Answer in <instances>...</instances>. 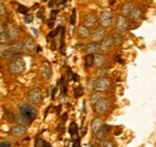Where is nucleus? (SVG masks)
<instances>
[{"label":"nucleus","instance_id":"obj_1","mask_svg":"<svg viewBox=\"0 0 156 147\" xmlns=\"http://www.w3.org/2000/svg\"><path fill=\"white\" fill-rule=\"evenodd\" d=\"M18 115L23 116L28 121L33 122L36 118V116H37V110H36V108L33 104L27 103V104H22L18 108Z\"/></svg>","mask_w":156,"mask_h":147},{"label":"nucleus","instance_id":"obj_2","mask_svg":"<svg viewBox=\"0 0 156 147\" xmlns=\"http://www.w3.org/2000/svg\"><path fill=\"white\" fill-rule=\"evenodd\" d=\"M111 86H112V80L107 77H101L94 81V89L93 90L98 92H106L111 89Z\"/></svg>","mask_w":156,"mask_h":147},{"label":"nucleus","instance_id":"obj_3","mask_svg":"<svg viewBox=\"0 0 156 147\" xmlns=\"http://www.w3.org/2000/svg\"><path fill=\"white\" fill-rule=\"evenodd\" d=\"M9 71H10V73L16 74V75L22 74L25 71V61L22 57L15 59L13 61H11L9 63Z\"/></svg>","mask_w":156,"mask_h":147},{"label":"nucleus","instance_id":"obj_4","mask_svg":"<svg viewBox=\"0 0 156 147\" xmlns=\"http://www.w3.org/2000/svg\"><path fill=\"white\" fill-rule=\"evenodd\" d=\"M111 107H112L111 101L108 98H102L96 104H94V112L98 115H103L111 110Z\"/></svg>","mask_w":156,"mask_h":147},{"label":"nucleus","instance_id":"obj_5","mask_svg":"<svg viewBox=\"0 0 156 147\" xmlns=\"http://www.w3.org/2000/svg\"><path fill=\"white\" fill-rule=\"evenodd\" d=\"M115 30L119 34H122V32L129 30V19H127V17H125L122 15L117 16V18H115Z\"/></svg>","mask_w":156,"mask_h":147},{"label":"nucleus","instance_id":"obj_6","mask_svg":"<svg viewBox=\"0 0 156 147\" xmlns=\"http://www.w3.org/2000/svg\"><path fill=\"white\" fill-rule=\"evenodd\" d=\"M113 22V12L109 11V10H106L103 11L101 15H100V19H98V23L102 28H108Z\"/></svg>","mask_w":156,"mask_h":147},{"label":"nucleus","instance_id":"obj_7","mask_svg":"<svg viewBox=\"0 0 156 147\" xmlns=\"http://www.w3.org/2000/svg\"><path fill=\"white\" fill-rule=\"evenodd\" d=\"M28 101L30 102V104H40L42 101V92L39 87L31 89L30 91L28 92Z\"/></svg>","mask_w":156,"mask_h":147},{"label":"nucleus","instance_id":"obj_8","mask_svg":"<svg viewBox=\"0 0 156 147\" xmlns=\"http://www.w3.org/2000/svg\"><path fill=\"white\" fill-rule=\"evenodd\" d=\"M98 24V19L95 13H88L85 15V17L83 19V25L87 26L89 30L90 29H95Z\"/></svg>","mask_w":156,"mask_h":147},{"label":"nucleus","instance_id":"obj_9","mask_svg":"<svg viewBox=\"0 0 156 147\" xmlns=\"http://www.w3.org/2000/svg\"><path fill=\"white\" fill-rule=\"evenodd\" d=\"M114 46H115V44H114L113 36H106L102 39V42H100V49H101V52H103V53L111 52Z\"/></svg>","mask_w":156,"mask_h":147},{"label":"nucleus","instance_id":"obj_10","mask_svg":"<svg viewBox=\"0 0 156 147\" xmlns=\"http://www.w3.org/2000/svg\"><path fill=\"white\" fill-rule=\"evenodd\" d=\"M111 130H112V127H111V126H108V125H103V126L101 127V129L95 134L96 140H98V141H101V142L105 141V140H107V138H108Z\"/></svg>","mask_w":156,"mask_h":147},{"label":"nucleus","instance_id":"obj_11","mask_svg":"<svg viewBox=\"0 0 156 147\" xmlns=\"http://www.w3.org/2000/svg\"><path fill=\"white\" fill-rule=\"evenodd\" d=\"M106 37V31L103 28H96L91 34H90V39L91 42H102V39Z\"/></svg>","mask_w":156,"mask_h":147},{"label":"nucleus","instance_id":"obj_12","mask_svg":"<svg viewBox=\"0 0 156 147\" xmlns=\"http://www.w3.org/2000/svg\"><path fill=\"white\" fill-rule=\"evenodd\" d=\"M6 32H7V35H9L11 41H16L20 36L18 29L13 24H10V23H6Z\"/></svg>","mask_w":156,"mask_h":147},{"label":"nucleus","instance_id":"obj_13","mask_svg":"<svg viewBox=\"0 0 156 147\" xmlns=\"http://www.w3.org/2000/svg\"><path fill=\"white\" fill-rule=\"evenodd\" d=\"M105 125V120L102 117H95L93 121H91V125H90V128H91V132L93 134L95 135L98 130L101 129V127Z\"/></svg>","mask_w":156,"mask_h":147},{"label":"nucleus","instance_id":"obj_14","mask_svg":"<svg viewBox=\"0 0 156 147\" xmlns=\"http://www.w3.org/2000/svg\"><path fill=\"white\" fill-rule=\"evenodd\" d=\"M85 52L87 54H98V52H101L100 49V43H96V42H90L85 46Z\"/></svg>","mask_w":156,"mask_h":147},{"label":"nucleus","instance_id":"obj_15","mask_svg":"<svg viewBox=\"0 0 156 147\" xmlns=\"http://www.w3.org/2000/svg\"><path fill=\"white\" fill-rule=\"evenodd\" d=\"M25 132H27V128H25L24 126H20V125L13 126V127L11 128V130H10L11 135H13L15 138H20V136H23V135L25 134Z\"/></svg>","mask_w":156,"mask_h":147},{"label":"nucleus","instance_id":"obj_16","mask_svg":"<svg viewBox=\"0 0 156 147\" xmlns=\"http://www.w3.org/2000/svg\"><path fill=\"white\" fill-rule=\"evenodd\" d=\"M107 62V57L103 55V54H95V59H94V66L96 68H103V66L106 65Z\"/></svg>","mask_w":156,"mask_h":147},{"label":"nucleus","instance_id":"obj_17","mask_svg":"<svg viewBox=\"0 0 156 147\" xmlns=\"http://www.w3.org/2000/svg\"><path fill=\"white\" fill-rule=\"evenodd\" d=\"M77 36L79 39H85V38H88L90 36V30L87 26L80 25V26H78L77 29Z\"/></svg>","mask_w":156,"mask_h":147},{"label":"nucleus","instance_id":"obj_18","mask_svg":"<svg viewBox=\"0 0 156 147\" xmlns=\"http://www.w3.org/2000/svg\"><path fill=\"white\" fill-rule=\"evenodd\" d=\"M41 75L44 80H49L52 78V68L48 63H44L42 67H41Z\"/></svg>","mask_w":156,"mask_h":147},{"label":"nucleus","instance_id":"obj_19","mask_svg":"<svg viewBox=\"0 0 156 147\" xmlns=\"http://www.w3.org/2000/svg\"><path fill=\"white\" fill-rule=\"evenodd\" d=\"M143 13H144L143 10H140L139 7H135L132 10L131 15H130V18H131V20H133V22H139L140 19L143 18V16H144Z\"/></svg>","mask_w":156,"mask_h":147},{"label":"nucleus","instance_id":"obj_20","mask_svg":"<svg viewBox=\"0 0 156 147\" xmlns=\"http://www.w3.org/2000/svg\"><path fill=\"white\" fill-rule=\"evenodd\" d=\"M24 46H25V50H27V52H33V50L36 48L35 41H34L31 37H27V38H25Z\"/></svg>","mask_w":156,"mask_h":147},{"label":"nucleus","instance_id":"obj_21","mask_svg":"<svg viewBox=\"0 0 156 147\" xmlns=\"http://www.w3.org/2000/svg\"><path fill=\"white\" fill-rule=\"evenodd\" d=\"M135 7H133V5L132 4H130V2H127V4H124V6L121 7V15L122 16H125V17H130V15H131V12H132V10H133Z\"/></svg>","mask_w":156,"mask_h":147},{"label":"nucleus","instance_id":"obj_22","mask_svg":"<svg viewBox=\"0 0 156 147\" xmlns=\"http://www.w3.org/2000/svg\"><path fill=\"white\" fill-rule=\"evenodd\" d=\"M94 59H95V55L93 54H87L85 57H84V66L85 68H90L94 66Z\"/></svg>","mask_w":156,"mask_h":147},{"label":"nucleus","instance_id":"obj_23","mask_svg":"<svg viewBox=\"0 0 156 147\" xmlns=\"http://www.w3.org/2000/svg\"><path fill=\"white\" fill-rule=\"evenodd\" d=\"M103 92H98V91H95L91 96H90V103L94 105V104H96L98 101H101L102 98H105L103 97V94H102Z\"/></svg>","mask_w":156,"mask_h":147},{"label":"nucleus","instance_id":"obj_24","mask_svg":"<svg viewBox=\"0 0 156 147\" xmlns=\"http://www.w3.org/2000/svg\"><path fill=\"white\" fill-rule=\"evenodd\" d=\"M69 133L71 134L72 139H78V127H77V123L76 122H72L70 125V128H69Z\"/></svg>","mask_w":156,"mask_h":147},{"label":"nucleus","instance_id":"obj_25","mask_svg":"<svg viewBox=\"0 0 156 147\" xmlns=\"http://www.w3.org/2000/svg\"><path fill=\"white\" fill-rule=\"evenodd\" d=\"M15 122L17 123V125H20V126H24V127H27V126H29L31 122L30 121H28L27 118H24L23 116H20V115H18V116H16V120H15Z\"/></svg>","mask_w":156,"mask_h":147},{"label":"nucleus","instance_id":"obj_26","mask_svg":"<svg viewBox=\"0 0 156 147\" xmlns=\"http://www.w3.org/2000/svg\"><path fill=\"white\" fill-rule=\"evenodd\" d=\"M60 84H61V94L65 96L67 93V80H66V77H61Z\"/></svg>","mask_w":156,"mask_h":147},{"label":"nucleus","instance_id":"obj_27","mask_svg":"<svg viewBox=\"0 0 156 147\" xmlns=\"http://www.w3.org/2000/svg\"><path fill=\"white\" fill-rule=\"evenodd\" d=\"M10 43H11V39L6 31L0 34V44H10Z\"/></svg>","mask_w":156,"mask_h":147},{"label":"nucleus","instance_id":"obj_28","mask_svg":"<svg viewBox=\"0 0 156 147\" xmlns=\"http://www.w3.org/2000/svg\"><path fill=\"white\" fill-rule=\"evenodd\" d=\"M61 29H62V26H58L55 30H52V31L47 35V38H48V39H51V38L54 39L55 37H58V35L60 34V31H61Z\"/></svg>","mask_w":156,"mask_h":147},{"label":"nucleus","instance_id":"obj_29","mask_svg":"<svg viewBox=\"0 0 156 147\" xmlns=\"http://www.w3.org/2000/svg\"><path fill=\"white\" fill-rule=\"evenodd\" d=\"M112 36H113V39H114V44L120 46V44L122 43V37H121V34H119V32H114Z\"/></svg>","mask_w":156,"mask_h":147},{"label":"nucleus","instance_id":"obj_30","mask_svg":"<svg viewBox=\"0 0 156 147\" xmlns=\"http://www.w3.org/2000/svg\"><path fill=\"white\" fill-rule=\"evenodd\" d=\"M98 147H115V144H114V141H112V140H108V139H107V140L102 141Z\"/></svg>","mask_w":156,"mask_h":147},{"label":"nucleus","instance_id":"obj_31","mask_svg":"<svg viewBox=\"0 0 156 147\" xmlns=\"http://www.w3.org/2000/svg\"><path fill=\"white\" fill-rule=\"evenodd\" d=\"M4 112H5V116H6L9 120H11V121H15V120H16L15 114L10 110V109H5V110H4Z\"/></svg>","mask_w":156,"mask_h":147},{"label":"nucleus","instance_id":"obj_32","mask_svg":"<svg viewBox=\"0 0 156 147\" xmlns=\"http://www.w3.org/2000/svg\"><path fill=\"white\" fill-rule=\"evenodd\" d=\"M83 92H84L83 86H78V87H76V89H75V97H76V98L82 97V96H83Z\"/></svg>","mask_w":156,"mask_h":147},{"label":"nucleus","instance_id":"obj_33","mask_svg":"<svg viewBox=\"0 0 156 147\" xmlns=\"http://www.w3.org/2000/svg\"><path fill=\"white\" fill-rule=\"evenodd\" d=\"M10 48V44H0V57H2L6 50Z\"/></svg>","mask_w":156,"mask_h":147},{"label":"nucleus","instance_id":"obj_34","mask_svg":"<svg viewBox=\"0 0 156 147\" xmlns=\"http://www.w3.org/2000/svg\"><path fill=\"white\" fill-rule=\"evenodd\" d=\"M76 16H77L76 9H73V10H72V13H71V18H70V24H71L72 26L76 24Z\"/></svg>","mask_w":156,"mask_h":147},{"label":"nucleus","instance_id":"obj_35","mask_svg":"<svg viewBox=\"0 0 156 147\" xmlns=\"http://www.w3.org/2000/svg\"><path fill=\"white\" fill-rule=\"evenodd\" d=\"M28 11H29V9L28 7H25V6H23V5H20L18 6V12L22 13V15H28Z\"/></svg>","mask_w":156,"mask_h":147},{"label":"nucleus","instance_id":"obj_36","mask_svg":"<svg viewBox=\"0 0 156 147\" xmlns=\"http://www.w3.org/2000/svg\"><path fill=\"white\" fill-rule=\"evenodd\" d=\"M35 147H44V140L37 138V139L35 140Z\"/></svg>","mask_w":156,"mask_h":147},{"label":"nucleus","instance_id":"obj_37","mask_svg":"<svg viewBox=\"0 0 156 147\" xmlns=\"http://www.w3.org/2000/svg\"><path fill=\"white\" fill-rule=\"evenodd\" d=\"M33 19H34V16H33V15H30V13H28V15L25 16V18H24V23L29 24V23H31V22H33Z\"/></svg>","mask_w":156,"mask_h":147},{"label":"nucleus","instance_id":"obj_38","mask_svg":"<svg viewBox=\"0 0 156 147\" xmlns=\"http://www.w3.org/2000/svg\"><path fill=\"white\" fill-rule=\"evenodd\" d=\"M106 74H107V70L106 68H100L98 72V78H101V77H106Z\"/></svg>","mask_w":156,"mask_h":147},{"label":"nucleus","instance_id":"obj_39","mask_svg":"<svg viewBox=\"0 0 156 147\" xmlns=\"http://www.w3.org/2000/svg\"><path fill=\"white\" fill-rule=\"evenodd\" d=\"M5 15H6V7H5L4 4L0 2V17L1 16H5Z\"/></svg>","mask_w":156,"mask_h":147},{"label":"nucleus","instance_id":"obj_40","mask_svg":"<svg viewBox=\"0 0 156 147\" xmlns=\"http://www.w3.org/2000/svg\"><path fill=\"white\" fill-rule=\"evenodd\" d=\"M58 13H59L58 10H53V11H52V13H51V20H54V19L57 18Z\"/></svg>","mask_w":156,"mask_h":147},{"label":"nucleus","instance_id":"obj_41","mask_svg":"<svg viewBox=\"0 0 156 147\" xmlns=\"http://www.w3.org/2000/svg\"><path fill=\"white\" fill-rule=\"evenodd\" d=\"M0 147H12V144L9 141H0Z\"/></svg>","mask_w":156,"mask_h":147},{"label":"nucleus","instance_id":"obj_42","mask_svg":"<svg viewBox=\"0 0 156 147\" xmlns=\"http://www.w3.org/2000/svg\"><path fill=\"white\" fill-rule=\"evenodd\" d=\"M66 120H67V114L65 112V114H62V116H61V120H60V123H65L66 122Z\"/></svg>","mask_w":156,"mask_h":147},{"label":"nucleus","instance_id":"obj_43","mask_svg":"<svg viewBox=\"0 0 156 147\" xmlns=\"http://www.w3.org/2000/svg\"><path fill=\"white\" fill-rule=\"evenodd\" d=\"M57 130H58L59 133H61V134H62V133H64V125H62V123H60V125L58 126V128H57Z\"/></svg>","mask_w":156,"mask_h":147},{"label":"nucleus","instance_id":"obj_44","mask_svg":"<svg viewBox=\"0 0 156 147\" xmlns=\"http://www.w3.org/2000/svg\"><path fill=\"white\" fill-rule=\"evenodd\" d=\"M79 146H80V139L78 138V139L75 140V142H73V147H79Z\"/></svg>","mask_w":156,"mask_h":147},{"label":"nucleus","instance_id":"obj_45","mask_svg":"<svg viewBox=\"0 0 156 147\" xmlns=\"http://www.w3.org/2000/svg\"><path fill=\"white\" fill-rule=\"evenodd\" d=\"M57 91H58V87H54V89H52V93H51V97H52V98H54V96H55Z\"/></svg>","mask_w":156,"mask_h":147},{"label":"nucleus","instance_id":"obj_46","mask_svg":"<svg viewBox=\"0 0 156 147\" xmlns=\"http://www.w3.org/2000/svg\"><path fill=\"white\" fill-rule=\"evenodd\" d=\"M71 79H72V80H73V81H79V77H78L77 74H72V78H71Z\"/></svg>","mask_w":156,"mask_h":147},{"label":"nucleus","instance_id":"obj_47","mask_svg":"<svg viewBox=\"0 0 156 147\" xmlns=\"http://www.w3.org/2000/svg\"><path fill=\"white\" fill-rule=\"evenodd\" d=\"M115 57V60H117V62H119V63H124V61H122V59L120 57L119 55H115L114 56Z\"/></svg>","mask_w":156,"mask_h":147},{"label":"nucleus","instance_id":"obj_48","mask_svg":"<svg viewBox=\"0 0 156 147\" xmlns=\"http://www.w3.org/2000/svg\"><path fill=\"white\" fill-rule=\"evenodd\" d=\"M54 5H57V4H55V0H52V1L48 4V6H49L51 9H52V7H54Z\"/></svg>","mask_w":156,"mask_h":147},{"label":"nucleus","instance_id":"obj_49","mask_svg":"<svg viewBox=\"0 0 156 147\" xmlns=\"http://www.w3.org/2000/svg\"><path fill=\"white\" fill-rule=\"evenodd\" d=\"M48 26L52 29V28L54 26V20H51V19H49V22H48Z\"/></svg>","mask_w":156,"mask_h":147},{"label":"nucleus","instance_id":"obj_50","mask_svg":"<svg viewBox=\"0 0 156 147\" xmlns=\"http://www.w3.org/2000/svg\"><path fill=\"white\" fill-rule=\"evenodd\" d=\"M31 31L34 32V35H35V37L39 36V32H37V30H36V29H31Z\"/></svg>","mask_w":156,"mask_h":147},{"label":"nucleus","instance_id":"obj_51","mask_svg":"<svg viewBox=\"0 0 156 147\" xmlns=\"http://www.w3.org/2000/svg\"><path fill=\"white\" fill-rule=\"evenodd\" d=\"M42 13H43L42 11H40L39 12V15H37V16H39V18H43V15H42Z\"/></svg>","mask_w":156,"mask_h":147},{"label":"nucleus","instance_id":"obj_52","mask_svg":"<svg viewBox=\"0 0 156 147\" xmlns=\"http://www.w3.org/2000/svg\"><path fill=\"white\" fill-rule=\"evenodd\" d=\"M44 147H51V144L47 142V141H44Z\"/></svg>","mask_w":156,"mask_h":147},{"label":"nucleus","instance_id":"obj_53","mask_svg":"<svg viewBox=\"0 0 156 147\" xmlns=\"http://www.w3.org/2000/svg\"><path fill=\"white\" fill-rule=\"evenodd\" d=\"M36 50H37V53H40L42 49H41V47H36Z\"/></svg>","mask_w":156,"mask_h":147},{"label":"nucleus","instance_id":"obj_54","mask_svg":"<svg viewBox=\"0 0 156 147\" xmlns=\"http://www.w3.org/2000/svg\"><path fill=\"white\" fill-rule=\"evenodd\" d=\"M60 108H61V105H59L58 108H57V112H58V114L60 112Z\"/></svg>","mask_w":156,"mask_h":147},{"label":"nucleus","instance_id":"obj_55","mask_svg":"<svg viewBox=\"0 0 156 147\" xmlns=\"http://www.w3.org/2000/svg\"><path fill=\"white\" fill-rule=\"evenodd\" d=\"M0 25H1V19H0Z\"/></svg>","mask_w":156,"mask_h":147},{"label":"nucleus","instance_id":"obj_56","mask_svg":"<svg viewBox=\"0 0 156 147\" xmlns=\"http://www.w3.org/2000/svg\"><path fill=\"white\" fill-rule=\"evenodd\" d=\"M42 1H47V0H42Z\"/></svg>","mask_w":156,"mask_h":147},{"label":"nucleus","instance_id":"obj_57","mask_svg":"<svg viewBox=\"0 0 156 147\" xmlns=\"http://www.w3.org/2000/svg\"><path fill=\"white\" fill-rule=\"evenodd\" d=\"M0 1H2V0H0Z\"/></svg>","mask_w":156,"mask_h":147}]
</instances>
